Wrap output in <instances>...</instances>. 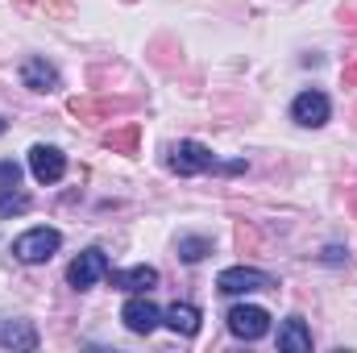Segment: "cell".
I'll return each instance as SVG.
<instances>
[{
  "instance_id": "9a60e30c",
  "label": "cell",
  "mask_w": 357,
  "mask_h": 353,
  "mask_svg": "<svg viewBox=\"0 0 357 353\" xmlns=\"http://www.w3.org/2000/svg\"><path fill=\"white\" fill-rule=\"evenodd\" d=\"M25 208H29V200H25L21 191H13V195L0 191V216H17V212H25Z\"/></svg>"
},
{
  "instance_id": "5b68a950",
  "label": "cell",
  "mask_w": 357,
  "mask_h": 353,
  "mask_svg": "<svg viewBox=\"0 0 357 353\" xmlns=\"http://www.w3.org/2000/svg\"><path fill=\"white\" fill-rule=\"evenodd\" d=\"M104 274H108V254H104V250H84L75 262L67 266V283H71L75 291H88V287H96Z\"/></svg>"
},
{
  "instance_id": "30bf717a",
  "label": "cell",
  "mask_w": 357,
  "mask_h": 353,
  "mask_svg": "<svg viewBox=\"0 0 357 353\" xmlns=\"http://www.w3.org/2000/svg\"><path fill=\"white\" fill-rule=\"evenodd\" d=\"M199 308L195 303H171L167 312H162V324L171 329V333H178V337H195L199 333Z\"/></svg>"
},
{
  "instance_id": "277c9868",
  "label": "cell",
  "mask_w": 357,
  "mask_h": 353,
  "mask_svg": "<svg viewBox=\"0 0 357 353\" xmlns=\"http://www.w3.org/2000/svg\"><path fill=\"white\" fill-rule=\"evenodd\" d=\"M225 320H229V333L241 341H262L270 333V312L258 303H237V308H229Z\"/></svg>"
},
{
  "instance_id": "6da1fadb",
  "label": "cell",
  "mask_w": 357,
  "mask_h": 353,
  "mask_svg": "<svg viewBox=\"0 0 357 353\" xmlns=\"http://www.w3.org/2000/svg\"><path fill=\"white\" fill-rule=\"evenodd\" d=\"M171 171H175V175H208V171L237 175V171H245V163H220L208 146H199V142H178L175 150H171Z\"/></svg>"
},
{
  "instance_id": "7a4b0ae2",
  "label": "cell",
  "mask_w": 357,
  "mask_h": 353,
  "mask_svg": "<svg viewBox=\"0 0 357 353\" xmlns=\"http://www.w3.org/2000/svg\"><path fill=\"white\" fill-rule=\"evenodd\" d=\"M59 246H63V233L42 225V229H29V233H21L13 241V258L25 266H38V262H50L59 254Z\"/></svg>"
},
{
  "instance_id": "8fae6325",
  "label": "cell",
  "mask_w": 357,
  "mask_h": 353,
  "mask_svg": "<svg viewBox=\"0 0 357 353\" xmlns=\"http://www.w3.org/2000/svg\"><path fill=\"white\" fill-rule=\"evenodd\" d=\"M278 350L282 353H312V329L299 316H287L278 329Z\"/></svg>"
},
{
  "instance_id": "8992f818",
  "label": "cell",
  "mask_w": 357,
  "mask_h": 353,
  "mask_svg": "<svg viewBox=\"0 0 357 353\" xmlns=\"http://www.w3.org/2000/svg\"><path fill=\"white\" fill-rule=\"evenodd\" d=\"M328 112H333V104H328V96L324 91H299L295 96V104H291V117L303 125V129H320L324 121H328Z\"/></svg>"
},
{
  "instance_id": "52a82bcc",
  "label": "cell",
  "mask_w": 357,
  "mask_h": 353,
  "mask_svg": "<svg viewBox=\"0 0 357 353\" xmlns=\"http://www.w3.org/2000/svg\"><path fill=\"white\" fill-rule=\"evenodd\" d=\"M29 175L38 183H59L67 175V154L59 146H33L29 150Z\"/></svg>"
},
{
  "instance_id": "ac0fdd59",
  "label": "cell",
  "mask_w": 357,
  "mask_h": 353,
  "mask_svg": "<svg viewBox=\"0 0 357 353\" xmlns=\"http://www.w3.org/2000/svg\"><path fill=\"white\" fill-rule=\"evenodd\" d=\"M4 129H8V125H4V121H0V133H4Z\"/></svg>"
},
{
  "instance_id": "3957f363",
  "label": "cell",
  "mask_w": 357,
  "mask_h": 353,
  "mask_svg": "<svg viewBox=\"0 0 357 353\" xmlns=\"http://www.w3.org/2000/svg\"><path fill=\"white\" fill-rule=\"evenodd\" d=\"M270 287H278V278L266 270H254V266H229L216 278V291H225V295H250V291H270Z\"/></svg>"
},
{
  "instance_id": "9c48e42d",
  "label": "cell",
  "mask_w": 357,
  "mask_h": 353,
  "mask_svg": "<svg viewBox=\"0 0 357 353\" xmlns=\"http://www.w3.org/2000/svg\"><path fill=\"white\" fill-rule=\"evenodd\" d=\"M112 287H116V291H129V295H146L150 287H158V270H154V266L112 270Z\"/></svg>"
},
{
  "instance_id": "ba28073f",
  "label": "cell",
  "mask_w": 357,
  "mask_h": 353,
  "mask_svg": "<svg viewBox=\"0 0 357 353\" xmlns=\"http://www.w3.org/2000/svg\"><path fill=\"white\" fill-rule=\"evenodd\" d=\"M121 320H125V329L129 333H142V337H150L158 324H162V312L146 299V295H133L125 308H121Z\"/></svg>"
},
{
  "instance_id": "2e32d148",
  "label": "cell",
  "mask_w": 357,
  "mask_h": 353,
  "mask_svg": "<svg viewBox=\"0 0 357 353\" xmlns=\"http://www.w3.org/2000/svg\"><path fill=\"white\" fill-rule=\"evenodd\" d=\"M21 183V167L13 163V158H4L0 163V191H8V187H17Z\"/></svg>"
},
{
  "instance_id": "5bb4252c",
  "label": "cell",
  "mask_w": 357,
  "mask_h": 353,
  "mask_svg": "<svg viewBox=\"0 0 357 353\" xmlns=\"http://www.w3.org/2000/svg\"><path fill=\"white\" fill-rule=\"evenodd\" d=\"M212 254V241L208 237H178V258L183 262H204Z\"/></svg>"
},
{
  "instance_id": "4fadbf2b",
  "label": "cell",
  "mask_w": 357,
  "mask_h": 353,
  "mask_svg": "<svg viewBox=\"0 0 357 353\" xmlns=\"http://www.w3.org/2000/svg\"><path fill=\"white\" fill-rule=\"evenodd\" d=\"M0 345H8V350H38V333L25 320H13V324H0Z\"/></svg>"
},
{
  "instance_id": "7c38bea8",
  "label": "cell",
  "mask_w": 357,
  "mask_h": 353,
  "mask_svg": "<svg viewBox=\"0 0 357 353\" xmlns=\"http://www.w3.org/2000/svg\"><path fill=\"white\" fill-rule=\"evenodd\" d=\"M21 84L33 88V91H54L59 88V71L46 59H25L21 63Z\"/></svg>"
},
{
  "instance_id": "e0dca14e",
  "label": "cell",
  "mask_w": 357,
  "mask_h": 353,
  "mask_svg": "<svg viewBox=\"0 0 357 353\" xmlns=\"http://www.w3.org/2000/svg\"><path fill=\"white\" fill-rule=\"evenodd\" d=\"M133 142H137V129H125V133H108V146H112V150H133Z\"/></svg>"
}]
</instances>
